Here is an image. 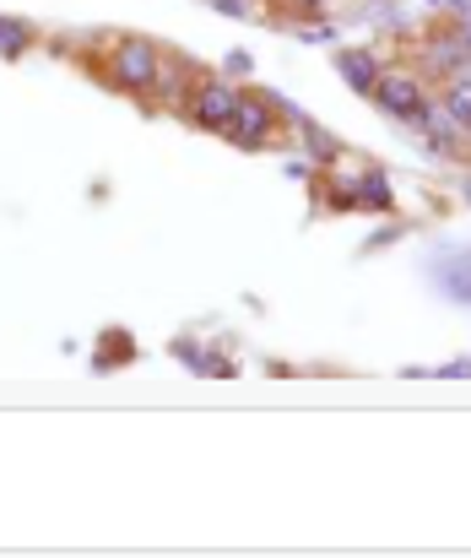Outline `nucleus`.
Wrapping results in <instances>:
<instances>
[{
  "mask_svg": "<svg viewBox=\"0 0 471 558\" xmlns=\"http://www.w3.org/2000/svg\"><path fill=\"white\" fill-rule=\"evenodd\" d=\"M374 109H385L390 120H412V125H423L428 120V93H423V76L418 71H385L379 82H374Z\"/></svg>",
  "mask_w": 471,
  "mask_h": 558,
  "instance_id": "3",
  "label": "nucleus"
},
{
  "mask_svg": "<svg viewBox=\"0 0 471 558\" xmlns=\"http://www.w3.org/2000/svg\"><path fill=\"white\" fill-rule=\"evenodd\" d=\"M439 109H445V120H450V125H461V131H467L471 125V71L467 76H456V82H445V104H439Z\"/></svg>",
  "mask_w": 471,
  "mask_h": 558,
  "instance_id": "7",
  "label": "nucleus"
},
{
  "mask_svg": "<svg viewBox=\"0 0 471 558\" xmlns=\"http://www.w3.org/2000/svg\"><path fill=\"white\" fill-rule=\"evenodd\" d=\"M352 206H374V211H390V206H396V195H390V180H385V174H363V180H358V195H352Z\"/></svg>",
  "mask_w": 471,
  "mask_h": 558,
  "instance_id": "8",
  "label": "nucleus"
},
{
  "mask_svg": "<svg viewBox=\"0 0 471 558\" xmlns=\"http://www.w3.org/2000/svg\"><path fill=\"white\" fill-rule=\"evenodd\" d=\"M250 65H255V60H250L244 49H239V54H228V71H233V76H250Z\"/></svg>",
  "mask_w": 471,
  "mask_h": 558,
  "instance_id": "11",
  "label": "nucleus"
},
{
  "mask_svg": "<svg viewBox=\"0 0 471 558\" xmlns=\"http://www.w3.org/2000/svg\"><path fill=\"white\" fill-rule=\"evenodd\" d=\"M336 71H341V82H347V87H352L358 98H369V93H374V82L385 76V71H379V54H374V49H347V54L336 60Z\"/></svg>",
  "mask_w": 471,
  "mask_h": 558,
  "instance_id": "6",
  "label": "nucleus"
},
{
  "mask_svg": "<svg viewBox=\"0 0 471 558\" xmlns=\"http://www.w3.org/2000/svg\"><path fill=\"white\" fill-rule=\"evenodd\" d=\"M157 76H162V49L153 38H136V33L114 38V49H109V87H120L131 98H147V93H157Z\"/></svg>",
  "mask_w": 471,
  "mask_h": 558,
  "instance_id": "1",
  "label": "nucleus"
},
{
  "mask_svg": "<svg viewBox=\"0 0 471 558\" xmlns=\"http://www.w3.org/2000/svg\"><path fill=\"white\" fill-rule=\"evenodd\" d=\"M212 5H217L222 16H250V11H255V0H212Z\"/></svg>",
  "mask_w": 471,
  "mask_h": 558,
  "instance_id": "10",
  "label": "nucleus"
},
{
  "mask_svg": "<svg viewBox=\"0 0 471 558\" xmlns=\"http://www.w3.org/2000/svg\"><path fill=\"white\" fill-rule=\"evenodd\" d=\"M467 153H471V125H467Z\"/></svg>",
  "mask_w": 471,
  "mask_h": 558,
  "instance_id": "14",
  "label": "nucleus"
},
{
  "mask_svg": "<svg viewBox=\"0 0 471 558\" xmlns=\"http://www.w3.org/2000/svg\"><path fill=\"white\" fill-rule=\"evenodd\" d=\"M184 109H190V120H195L201 131H217V136H222L228 120H233V109H239V87H233L228 76H195Z\"/></svg>",
  "mask_w": 471,
  "mask_h": 558,
  "instance_id": "4",
  "label": "nucleus"
},
{
  "mask_svg": "<svg viewBox=\"0 0 471 558\" xmlns=\"http://www.w3.org/2000/svg\"><path fill=\"white\" fill-rule=\"evenodd\" d=\"M467 65H471V44L461 38L456 22H439V27L418 44V76L456 82V76H467Z\"/></svg>",
  "mask_w": 471,
  "mask_h": 558,
  "instance_id": "2",
  "label": "nucleus"
},
{
  "mask_svg": "<svg viewBox=\"0 0 471 558\" xmlns=\"http://www.w3.org/2000/svg\"><path fill=\"white\" fill-rule=\"evenodd\" d=\"M282 5H299V11H319L325 0H282Z\"/></svg>",
  "mask_w": 471,
  "mask_h": 558,
  "instance_id": "13",
  "label": "nucleus"
},
{
  "mask_svg": "<svg viewBox=\"0 0 471 558\" xmlns=\"http://www.w3.org/2000/svg\"><path fill=\"white\" fill-rule=\"evenodd\" d=\"M27 44H33V27L16 16H0V60H16Z\"/></svg>",
  "mask_w": 471,
  "mask_h": 558,
  "instance_id": "9",
  "label": "nucleus"
},
{
  "mask_svg": "<svg viewBox=\"0 0 471 558\" xmlns=\"http://www.w3.org/2000/svg\"><path fill=\"white\" fill-rule=\"evenodd\" d=\"M271 131H277V98L271 93H239V109H233V120H228L222 136L239 153H255V147L271 142Z\"/></svg>",
  "mask_w": 471,
  "mask_h": 558,
  "instance_id": "5",
  "label": "nucleus"
},
{
  "mask_svg": "<svg viewBox=\"0 0 471 558\" xmlns=\"http://www.w3.org/2000/svg\"><path fill=\"white\" fill-rule=\"evenodd\" d=\"M456 27H461V38H467V44H471V5H467V11H461V22H456Z\"/></svg>",
  "mask_w": 471,
  "mask_h": 558,
  "instance_id": "12",
  "label": "nucleus"
}]
</instances>
